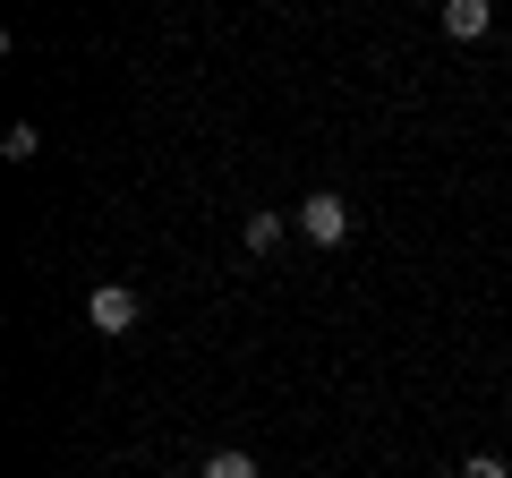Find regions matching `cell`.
<instances>
[{
    "label": "cell",
    "instance_id": "cell-7",
    "mask_svg": "<svg viewBox=\"0 0 512 478\" xmlns=\"http://www.w3.org/2000/svg\"><path fill=\"white\" fill-rule=\"evenodd\" d=\"M461 478H512V461L504 453H470V461H461Z\"/></svg>",
    "mask_w": 512,
    "mask_h": 478
},
{
    "label": "cell",
    "instance_id": "cell-3",
    "mask_svg": "<svg viewBox=\"0 0 512 478\" xmlns=\"http://www.w3.org/2000/svg\"><path fill=\"white\" fill-rule=\"evenodd\" d=\"M436 26H444L453 43H478V35L495 26V9H487V0H444V9H436Z\"/></svg>",
    "mask_w": 512,
    "mask_h": 478
},
{
    "label": "cell",
    "instance_id": "cell-4",
    "mask_svg": "<svg viewBox=\"0 0 512 478\" xmlns=\"http://www.w3.org/2000/svg\"><path fill=\"white\" fill-rule=\"evenodd\" d=\"M239 239H248V257H274L282 239H291V222H282V214H265V205H256V214L239 222Z\"/></svg>",
    "mask_w": 512,
    "mask_h": 478
},
{
    "label": "cell",
    "instance_id": "cell-6",
    "mask_svg": "<svg viewBox=\"0 0 512 478\" xmlns=\"http://www.w3.org/2000/svg\"><path fill=\"white\" fill-rule=\"evenodd\" d=\"M35 146H43V137H35V120H18V129L0 137V154H9V163H35Z\"/></svg>",
    "mask_w": 512,
    "mask_h": 478
},
{
    "label": "cell",
    "instance_id": "cell-1",
    "mask_svg": "<svg viewBox=\"0 0 512 478\" xmlns=\"http://www.w3.org/2000/svg\"><path fill=\"white\" fill-rule=\"evenodd\" d=\"M291 231L308 239V248H342V239H350V197H333V188H316V197H299Z\"/></svg>",
    "mask_w": 512,
    "mask_h": 478
},
{
    "label": "cell",
    "instance_id": "cell-2",
    "mask_svg": "<svg viewBox=\"0 0 512 478\" xmlns=\"http://www.w3.org/2000/svg\"><path fill=\"white\" fill-rule=\"evenodd\" d=\"M86 316H94V333H137V316H146V299L128 291V282H103V291L86 299Z\"/></svg>",
    "mask_w": 512,
    "mask_h": 478
},
{
    "label": "cell",
    "instance_id": "cell-5",
    "mask_svg": "<svg viewBox=\"0 0 512 478\" xmlns=\"http://www.w3.org/2000/svg\"><path fill=\"white\" fill-rule=\"evenodd\" d=\"M197 478H256V453H239V444H222V453L205 461Z\"/></svg>",
    "mask_w": 512,
    "mask_h": 478
}]
</instances>
